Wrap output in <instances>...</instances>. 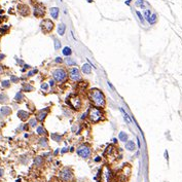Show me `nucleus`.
I'll use <instances>...</instances> for the list:
<instances>
[{
	"label": "nucleus",
	"instance_id": "32",
	"mask_svg": "<svg viewBox=\"0 0 182 182\" xmlns=\"http://www.w3.org/2000/svg\"><path fill=\"white\" fill-rule=\"evenodd\" d=\"M8 28H9L8 26H3V27H1V28H0V33H1V34H5L6 31L8 30Z\"/></svg>",
	"mask_w": 182,
	"mask_h": 182
},
{
	"label": "nucleus",
	"instance_id": "26",
	"mask_svg": "<svg viewBox=\"0 0 182 182\" xmlns=\"http://www.w3.org/2000/svg\"><path fill=\"white\" fill-rule=\"evenodd\" d=\"M10 82L11 81H9V80H3L1 82V85H2V88H7L10 87Z\"/></svg>",
	"mask_w": 182,
	"mask_h": 182
},
{
	"label": "nucleus",
	"instance_id": "24",
	"mask_svg": "<svg viewBox=\"0 0 182 182\" xmlns=\"http://www.w3.org/2000/svg\"><path fill=\"white\" fill-rule=\"evenodd\" d=\"M6 102H8V97L5 94H0V103L4 104Z\"/></svg>",
	"mask_w": 182,
	"mask_h": 182
},
{
	"label": "nucleus",
	"instance_id": "9",
	"mask_svg": "<svg viewBox=\"0 0 182 182\" xmlns=\"http://www.w3.org/2000/svg\"><path fill=\"white\" fill-rule=\"evenodd\" d=\"M69 77H70V79L71 80H73V81H78V80H80V71L78 68H71V69L69 70Z\"/></svg>",
	"mask_w": 182,
	"mask_h": 182
},
{
	"label": "nucleus",
	"instance_id": "42",
	"mask_svg": "<svg viewBox=\"0 0 182 182\" xmlns=\"http://www.w3.org/2000/svg\"><path fill=\"white\" fill-rule=\"evenodd\" d=\"M2 176H3V170L0 169V177H2Z\"/></svg>",
	"mask_w": 182,
	"mask_h": 182
},
{
	"label": "nucleus",
	"instance_id": "38",
	"mask_svg": "<svg viewBox=\"0 0 182 182\" xmlns=\"http://www.w3.org/2000/svg\"><path fill=\"white\" fill-rule=\"evenodd\" d=\"M10 80H11V82H18L19 81V78L15 76V75H12L11 77H10Z\"/></svg>",
	"mask_w": 182,
	"mask_h": 182
},
{
	"label": "nucleus",
	"instance_id": "10",
	"mask_svg": "<svg viewBox=\"0 0 182 182\" xmlns=\"http://www.w3.org/2000/svg\"><path fill=\"white\" fill-rule=\"evenodd\" d=\"M47 110L49 109L45 108V109H42V110H40L38 113H37V116H36V119L39 121H43L44 119H45L46 115H47Z\"/></svg>",
	"mask_w": 182,
	"mask_h": 182
},
{
	"label": "nucleus",
	"instance_id": "3",
	"mask_svg": "<svg viewBox=\"0 0 182 182\" xmlns=\"http://www.w3.org/2000/svg\"><path fill=\"white\" fill-rule=\"evenodd\" d=\"M67 72L65 71L64 69H62V68H59V69H56L54 70L53 72V77L54 79L56 80L57 82H60V83H62V82L66 81L67 79Z\"/></svg>",
	"mask_w": 182,
	"mask_h": 182
},
{
	"label": "nucleus",
	"instance_id": "18",
	"mask_svg": "<svg viewBox=\"0 0 182 182\" xmlns=\"http://www.w3.org/2000/svg\"><path fill=\"white\" fill-rule=\"evenodd\" d=\"M126 148L128 149L129 151H134V150L136 149V146H135V144H134L133 141H129L126 144Z\"/></svg>",
	"mask_w": 182,
	"mask_h": 182
},
{
	"label": "nucleus",
	"instance_id": "1",
	"mask_svg": "<svg viewBox=\"0 0 182 182\" xmlns=\"http://www.w3.org/2000/svg\"><path fill=\"white\" fill-rule=\"evenodd\" d=\"M88 98L91 99V101L94 103L96 107H99V108L105 107V104H106L105 96L100 90H98V88L91 90L90 93H88Z\"/></svg>",
	"mask_w": 182,
	"mask_h": 182
},
{
	"label": "nucleus",
	"instance_id": "22",
	"mask_svg": "<svg viewBox=\"0 0 182 182\" xmlns=\"http://www.w3.org/2000/svg\"><path fill=\"white\" fill-rule=\"evenodd\" d=\"M118 138H119V140H121V141L127 142V140H128V134L125 133V132H121V133H119Z\"/></svg>",
	"mask_w": 182,
	"mask_h": 182
},
{
	"label": "nucleus",
	"instance_id": "16",
	"mask_svg": "<svg viewBox=\"0 0 182 182\" xmlns=\"http://www.w3.org/2000/svg\"><path fill=\"white\" fill-rule=\"evenodd\" d=\"M65 31H66V25L65 24H59L58 25V34L60 36H63L65 34Z\"/></svg>",
	"mask_w": 182,
	"mask_h": 182
},
{
	"label": "nucleus",
	"instance_id": "19",
	"mask_svg": "<svg viewBox=\"0 0 182 182\" xmlns=\"http://www.w3.org/2000/svg\"><path fill=\"white\" fill-rule=\"evenodd\" d=\"M136 5L138 6V7H140V8L145 9L147 3L145 2V0H136Z\"/></svg>",
	"mask_w": 182,
	"mask_h": 182
},
{
	"label": "nucleus",
	"instance_id": "2",
	"mask_svg": "<svg viewBox=\"0 0 182 182\" xmlns=\"http://www.w3.org/2000/svg\"><path fill=\"white\" fill-rule=\"evenodd\" d=\"M103 113L101 111V108L99 107H92L88 111V117H90L92 122H98L102 118Z\"/></svg>",
	"mask_w": 182,
	"mask_h": 182
},
{
	"label": "nucleus",
	"instance_id": "12",
	"mask_svg": "<svg viewBox=\"0 0 182 182\" xmlns=\"http://www.w3.org/2000/svg\"><path fill=\"white\" fill-rule=\"evenodd\" d=\"M92 65L90 63H87V64H84V65H82V67H81V71L83 72L84 74H90L91 72H92Z\"/></svg>",
	"mask_w": 182,
	"mask_h": 182
},
{
	"label": "nucleus",
	"instance_id": "31",
	"mask_svg": "<svg viewBox=\"0 0 182 182\" xmlns=\"http://www.w3.org/2000/svg\"><path fill=\"white\" fill-rule=\"evenodd\" d=\"M34 163H35L36 166H40V165H42V159H41L40 156L38 157H36L35 160H34Z\"/></svg>",
	"mask_w": 182,
	"mask_h": 182
},
{
	"label": "nucleus",
	"instance_id": "20",
	"mask_svg": "<svg viewBox=\"0 0 182 182\" xmlns=\"http://www.w3.org/2000/svg\"><path fill=\"white\" fill-rule=\"evenodd\" d=\"M62 53H63L64 56L69 57V56H71V54H72V50L70 49L69 46H65V47H64V50H62Z\"/></svg>",
	"mask_w": 182,
	"mask_h": 182
},
{
	"label": "nucleus",
	"instance_id": "41",
	"mask_svg": "<svg viewBox=\"0 0 182 182\" xmlns=\"http://www.w3.org/2000/svg\"><path fill=\"white\" fill-rule=\"evenodd\" d=\"M50 87H54L55 85V79L54 80H50Z\"/></svg>",
	"mask_w": 182,
	"mask_h": 182
},
{
	"label": "nucleus",
	"instance_id": "21",
	"mask_svg": "<svg viewBox=\"0 0 182 182\" xmlns=\"http://www.w3.org/2000/svg\"><path fill=\"white\" fill-rule=\"evenodd\" d=\"M119 110H121V111L123 113V117H125L126 121L128 122V123H132V119H131V117H130V115H128V113H127L125 110H123L122 108H119Z\"/></svg>",
	"mask_w": 182,
	"mask_h": 182
},
{
	"label": "nucleus",
	"instance_id": "28",
	"mask_svg": "<svg viewBox=\"0 0 182 182\" xmlns=\"http://www.w3.org/2000/svg\"><path fill=\"white\" fill-rule=\"evenodd\" d=\"M54 43H55V49L56 50H60L61 49V42H60L59 39H55Z\"/></svg>",
	"mask_w": 182,
	"mask_h": 182
},
{
	"label": "nucleus",
	"instance_id": "27",
	"mask_svg": "<svg viewBox=\"0 0 182 182\" xmlns=\"http://www.w3.org/2000/svg\"><path fill=\"white\" fill-rule=\"evenodd\" d=\"M150 15H151V11H150L149 9H145L144 10V12H143V17H144V19H148L149 17H150Z\"/></svg>",
	"mask_w": 182,
	"mask_h": 182
},
{
	"label": "nucleus",
	"instance_id": "23",
	"mask_svg": "<svg viewBox=\"0 0 182 182\" xmlns=\"http://www.w3.org/2000/svg\"><path fill=\"white\" fill-rule=\"evenodd\" d=\"M34 90V88L32 87V85H30L28 83H25L23 85V88H22V91L24 92H32Z\"/></svg>",
	"mask_w": 182,
	"mask_h": 182
},
{
	"label": "nucleus",
	"instance_id": "45",
	"mask_svg": "<svg viewBox=\"0 0 182 182\" xmlns=\"http://www.w3.org/2000/svg\"><path fill=\"white\" fill-rule=\"evenodd\" d=\"M100 157H96V159H95V160H96V162H100Z\"/></svg>",
	"mask_w": 182,
	"mask_h": 182
},
{
	"label": "nucleus",
	"instance_id": "13",
	"mask_svg": "<svg viewBox=\"0 0 182 182\" xmlns=\"http://www.w3.org/2000/svg\"><path fill=\"white\" fill-rule=\"evenodd\" d=\"M0 112L2 113V115L7 116V115H10L11 109H10V107H8V106H3V107L0 108Z\"/></svg>",
	"mask_w": 182,
	"mask_h": 182
},
{
	"label": "nucleus",
	"instance_id": "39",
	"mask_svg": "<svg viewBox=\"0 0 182 182\" xmlns=\"http://www.w3.org/2000/svg\"><path fill=\"white\" fill-rule=\"evenodd\" d=\"M35 73H37V69H33L32 71H29L28 72V76H32V75H34Z\"/></svg>",
	"mask_w": 182,
	"mask_h": 182
},
{
	"label": "nucleus",
	"instance_id": "29",
	"mask_svg": "<svg viewBox=\"0 0 182 182\" xmlns=\"http://www.w3.org/2000/svg\"><path fill=\"white\" fill-rule=\"evenodd\" d=\"M136 15H137V17H138V19L140 20V22H141V23H144V20H145V19H144V17H143L142 13L137 10V11H136Z\"/></svg>",
	"mask_w": 182,
	"mask_h": 182
},
{
	"label": "nucleus",
	"instance_id": "44",
	"mask_svg": "<svg viewBox=\"0 0 182 182\" xmlns=\"http://www.w3.org/2000/svg\"><path fill=\"white\" fill-rule=\"evenodd\" d=\"M65 152H67V149L66 148H63V149H62V153H65Z\"/></svg>",
	"mask_w": 182,
	"mask_h": 182
},
{
	"label": "nucleus",
	"instance_id": "30",
	"mask_svg": "<svg viewBox=\"0 0 182 182\" xmlns=\"http://www.w3.org/2000/svg\"><path fill=\"white\" fill-rule=\"evenodd\" d=\"M37 134H39V135H44L45 134V130L43 129V127H38L37 128Z\"/></svg>",
	"mask_w": 182,
	"mask_h": 182
},
{
	"label": "nucleus",
	"instance_id": "15",
	"mask_svg": "<svg viewBox=\"0 0 182 182\" xmlns=\"http://www.w3.org/2000/svg\"><path fill=\"white\" fill-rule=\"evenodd\" d=\"M18 116L20 119H22V121H26L27 118L29 117V113L27 111H24V110H20L18 112Z\"/></svg>",
	"mask_w": 182,
	"mask_h": 182
},
{
	"label": "nucleus",
	"instance_id": "35",
	"mask_svg": "<svg viewBox=\"0 0 182 182\" xmlns=\"http://www.w3.org/2000/svg\"><path fill=\"white\" fill-rule=\"evenodd\" d=\"M40 145H41V146H46V145H47V140H46L45 138L40 139Z\"/></svg>",
	"mask_w": 182,
	"mask_h": 182
},
{
	"label": "nucleus",
	"instance_id": "47",
	"mask_svg": "<svg viewBox=\"0 0 182 182\" xmlns=\"http://www.w3.org/2000/svg\"><path fill=\"white\" fill-rule=\"evenodd\" d=\"M4 58V55H0V60H2Z\"/></svg>",
	"mask_w": 182,
	"mask_h": 182
},
{
	"label": "nucleus",
	"instance_id": "46",
	"mask_svg": "<svg viewBox=\"0 0 182 182\" xmlns=\"http://www.w3.org/2000/svg\"><path fill=\"white\" fill-rule=\"evenodd\" d=\"M137 143H138V147H140V141H139V138L137 139Z\"/></svg>",
	"mask_w": 182,
	"mask_h": 182
},
{
	"label": "nucleus",
	"instance_id": "40",
	"mask_svg": "<svg viewBox=\"0 0 182 182\" xmlns=\"http://www.w3.org/2000/svg\"><path fill=\"white\" fill-rule=\"evenodd\" d=\"M62 62H63V60H62L61 58H59V57L56 59V63H62Z\"/></svg>",
	"mask_w": 182,
	"mask_h": 182
},
{
	"label": "nucleus",
	"instance_id": "50",
	"mask_svg": "<svg viewBox=\"0 0 182 182\" xmlns=\"http://www.w3.org/2000/svg\"><path fill=\"white\" fill-rule=\"evenodd\" d=\"M61 1H63V0H61Z\"/></svg>",
	"mask_w": 182,
	"mask_h": 182
},
{
	"label": "nucleus",
	"instance_id": "37",
	"mask_svg": "<svg viewBox=\"0 0 182 182\" xmlns=\"http://www.w3.org/2000/svg\"><path fill=\"white\" fill-rule=\"evenodd\" d=\"M41 88H42L43 91H47V90H49V84H47V83L41 84Z\"/></svg>",
	"mask_w": 182,
	"mask_h": 182
},
{
	"label": "nucleus",
	"instance_id": "36",
	"mask_svg": "<svg viewBox=\"0 0 182 182\" xmlns=\"http://www.w3.org/2000/svg\"><path fill=\"white\" fill-rule=\"evenodd\" d=\"M67 64L69 65V66H71V65H75V62L73 60H71L70 58H67Z\"/></svg>",
	"mask_w": 182,
	"mask_h": 182
},
{
	"label": "nucleus",
	"instance_id": "5",
	"mask_svg": "<svg viewBox=\"0 0 182 182\" xmlns=\"http://www.w3.org/2000/svg\"><path fill=\"white\" fill-rule=\"evenodd\" d=\"M91 147L87 145V144H83V145H80L77 148V154L79 156H81L82 159H87L91 155Z\"/></svg>",
	"mask_w": 182,
	"mask_h": 182
},
{
	"label": "nucleus",
	"instance_id": "7",
	"mask_svg": "<svg viewBox=\"0 0 182 182\" xmlns=\"http://www.w3.org/2000/svg\"><path fill=\"white\" fill-rule=\"evenodd\" d=\"M33 15L36 18H42L45 15V7L42 4H40V3L36 4L33 8Z\"/></svg>",
	"mask_w": 182,
	"mask_h": 182
},
{
	"label": "nucleus",
	"instance_id": "17",
	"mask_svg": "<svg viewBox=\"0 0 182 182\" xmlns=\"http://www.w3.org/2000/svg\"><path fill=\"white\" fill-rule=\"evenodd\" d=\"M147 21H148V23H149V24H151V25L155 24V23H156V21H157V16H156V13H151L149 18L147 19Z\"/></svg>",
	"mask_w": 182,
	"mask_h": 182
},
{
	"label": "nucleus",
	"instance_id": "11",
	"mask_svg": "<svg viewBox=\"0 0 182 182\" xmlns=\"http://www.w3.org/2000/svg\"><path fill=\"white\" fill-rule=\"evenodd\" d=\"M50 16H51V18L55 19V20H57L58 18H59V13H60V9L58 8V7H51L50 10Z\"/></svg>",
	"mask_w": 182,
	"mask_h": 182
},
{
	"label": "nucleus",
	"instance_id": "4",
	"mask_svg": "<svg viewBox=\"0 0 182 182\" xmlns=\"http://www.w3.org/2000/svg\"><path fill=\"white\" fill-rule=\"evenodd\" d=\"M40 28L44 33H50L55 28V24L50 19H44L42 22L40 23Z\"/></svg>",
	"mask_w": 182,
	"mask_h": 182
},
{
	"label": "nucleus",
	"instance_id": "14",
	"mask_svg": "<svg viewBox=\"0 0 182 182\" xmlns=\"http://www.w3.org/2000/svg\"><path fill=\"white\" fill-rule=\"evenodd\" d=\"M19 11L22 16H28L29 15V8H28V6H26V5H20Z\"/></svg>",
	"mask_w": 182,
	"mask_h": 182
},
{
	"label": "nucleus",
	"instance_id": "33",
	"mask_svg": "<svg viewBox=\"0 0 182 182\" xmlns=\"http://www.w3.org/2000/svg\"><path fill=\"white\" fill-rule=\"evenodd\" d=\"M51 137H53L54 139H56L57 141H61V140H62V136L58 135V134H53V135H51Z\"/></svg>",
	"mask_w": 182,
	"mask_h": 182
},
{
	"label": "nucleus",
	"instance_id": "8",
	"mask_svg": "<svg viewBox=\"0 0 182 182\" xmlns=\"http://www.w3.org/2000/svg\"><path fill=\"white\" fill-rule=\"evenodd\" d=\"M68 102H69L71 107L75 109V110H78V109L81 107V100L78 96H72L69 100H68Z\"/></svg>",
	"mask_w": 182,
	"mask_h": 182
},
{
	"label": "nucleus",
	"instance_id": "48",
	"mask_svg": "<svg viewBox=\"0 0 182 182\" xmlns=\"http://www.w3.org/2000/svg\"><path fill=\"white\" fill-rule=\"evenodd\" d=\"M87 1H88V3H92V2H93V0H87Z\"/></svg>",
	"mask_w": 182,
	"mask_h": 182
},
{
	"label": "nucleus",
	"instance_id": "43",
	"mask_svg": "<svg viewBox=\"0 0 182 182\" xmlns=\"http://www.w3.org/2000/svg\"><path fill=\"white\" fill-rule=\"evenodd\" d=\"M131 1H132V0H128V1H126V4H127V5L131 4Z\"/></svg>",
	"mask_w": 182,
	"mask_h": 182
},
{
	"label": "nucleus",
	"instance_id": "34",
	"mask_svg": "<svg viewBox=\"0 0 182 182\" xmlns=\"http://www.w3.org/2000/svg\"><path fill=\"white\" fill-rule=\"evenodd\" d=\"M36 122H37V119H35V118H31V119H30V121H29V125H30L31 127H35V126H36Z\"/></svg>",
	"mask_w": 182,
	"mask_h": 182
},
{
	"label": "nucleus",
	"instance_id": "49",
	"mask_svg": "<svg viewBox=\"0 0 182 182\" xmlns=\"http://www.w3.org/2000/svg\"><path fill=\"white\" fill-rule=\"evenodd\" d=\"M2 70H3V68H2V66H0V72H2Z\"/></svg>",
	"mask_w": 182,
	"mask_h": 182
},
{
	"label": "nucleus",
	"instance_id": "25",
	"mask_svg": "<svg viewBox=\"0 0 182 182\" xmlns=\"http://www.w3.org/2000/svg\"><path fill=\"white\" fill-rule=\"evenodd\" d=\"M15 100H16V101H18V102H22V101L24 100V95H23V93H22V92H19L18 94L16 95Z\"/></svg>",
	"mask_w": 182,
	"mask_h": 182
},
{
	"label": "nucleus",
	"instance_id": "6",
	"mask_svg": "<svg viewBox=\"0 0 182 182\" xmlns=\"http://www.w3.org/2000/svg\"><path fill=\"white\" fill-rule=\"evenodd\" d=\"M72 177H73V174H72V171L69 168H64L60 172V178L65 182H69L72 179Z\"/></svg>",
	"mask_w": 182,
	"mask_h": 182
}]
</instances>
